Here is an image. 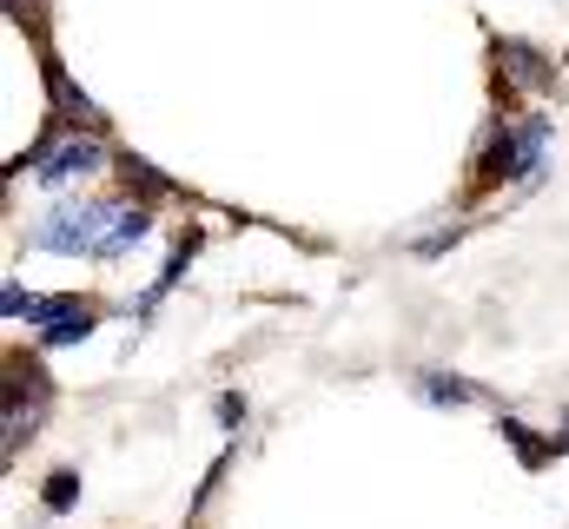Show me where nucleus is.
Segmentation results:
<instances>
[{
	"mask_svg": "<svg viewBox=\"0 0 569 529\" xmlns=\"http://www.w3.org/2000/svg\"><path fill=\"white\" fill-rule=\"evenodd\" d=\"M192 252H199V239H179V246H172V259H166V271L152 278V291L140 298V311H152V305H159V298H166V291H172V285L186 278V264H192Z\"/></svg>",
	"mask_w": 569,
	"mask_h": 529,
	"instance_id": "nucleus-9",
	"label": "nucleus"
},
{
	"mask_svg": "<svg viewBox=\"0 0 569 529\" xmlns=\"http://www.w3.org/2000/svg\"><path fill=\"white\" fill-rule=\"evenodd\" d=\"M497 60H503V73H510L523 93H550V87H557V67H550L537 47H523V40H497Z\"/></svg>",
	"mask_w": 569,
	"mask_h": 529,
	"instance_id": "nucleus-5",
	"label": "nucleus"
},
{
	"mask_svg": "<svg viewBox=\"0 0 569 529\" xmlns=\"http://www.w3.org/2000/svg\"><path fill=\"white\" fill-rule=\"evenodd\" d=\"M40 87H47V107H53V120H73V127H107V113L93 107V93L67 73V60L40 40Z\"/></svg>",
	"mask_w": 569,
	"mask_h": 529,
	"instance_id": "nucleus-4",
	"label": "nucleus"
},
{
	"mask_svg": "<svg viewBox=\"0 0 569 529\" xmlns=\"http://www.w3.org/2000/svg\"><path fill=\"white\" fill-rule=\"evenodd\" d=\"M543 152H550V120H543V113H530L523 127H497L490 146L477 152V186H483V192L503 186V179L530 186V179L543 172Z\"/></svg>",
	"mask_w": 569,
	"mask_h": 529,
	"instance_id": "nucleus-2",
	"label": "nucleus"
},
{
	"mask_svg": "<svg viewBox=\"0 0 569 529\" xmlns=\"http://www.w3.org/2000/svg\"><path fill=\"white\" fill-rule=\"evenodd\" d=\"M497 430H503V443H510V450L523 457V470H543V463L557 457V437L543 443V437H537V430H530L523 417H497Z\"/></svg>",
	"mask_w": 569,
	"mask_h": 529,
	"instance_id": "nucleus-7",
	"label": "nucleus"
},
{
	"mask_svg": "<svg viewBox=\"0 0 569 529\" xmlns=\"http://www.w3.org/2000/svg\"><path fill=\"white\" fill-rule=\"evenodd\" d=\"M120 179H127V186H140L146 199H172V192H179V186H172L152 159H140V152H120Z\"/></svg>",
	"mask_w": 569,
	"mask_h": 529,
	"instance_id": "nucleus-8",
	"label": "nucleus"
},
{
	"mask_svg": "<svg viewBox=\"0 0 569 529\" xmlns=\"http://www.w3.org/2000/svg\"><path fill=\"white\" fill-rule=\"evenodd\" d=\"M563 60H569V53H563Z\"/></svg>",
	"mask_w": 569,
	"mask_h": 529,
	"instance_id": "nucleus-13",
	"label": "nucleus"
},
{
	"mask_svg": "<svg viewBox=\"0 0 569 529\" xmlns=\"http://www.w3.org/2000/svg\"><path fill=\"white\" fill-rule=\"evenodd\" d=\"M27 166H33V179H40V186H67V179L100 172V166H107V146H100V139H80V132H67V139H53V132H47V139H33L7 172H27Z\"/></svg>",
	"mask_w": 569,
	"mask_h": 529,
	"instance_id": "nucleus-3",
	"label": "nucleus"
},
{
	"mask_svg": "<svg viewBox=\"0 0 569 529\" xmlns=\"http://www.w3.org/2000/svg\"><path fill=\"white\" fill-rule=\"evenodd\" d=\"M40 503H47L53 517H67V510L80 503V470H53V477H47V490H40Z\"/></svg>",
	"mask_w": 569,
	"mask_h": 529,
	"instance_id": "nucleus-10",
	"label": "nucleus"
},
{
	"mask_svg": "<svg viewBox=\"0 0 569 529\" xmlns=\"http://www.w3.org/2000/svg\"><path fill=\"white\" fill-rule=\"evenodd\" d=\"M219 423H226V430H239V423H246V397H219Z\"/></svg>",
	"mask_w": 569,
	"mask_h": 529,
	"instance_id": "nucleus-11",
	"label": "nucleus"
},
{
	"mask_svg": "<svg viewBox=\"0 0 569 529\" xmlns=\"http://www.w3.org/2000/svg\"><path fill=\"white\" fill-rule=\"evenodd\" d=\"M113 212H120V199H73V206H53V212L27 232V246H33V252H60V259H100V246H107V232H113Z\"/></svg>",
	"mask_w": 569,
	"mask_h": 529,
	"instance_id": "nucleus-1",
	"label": "nucleus"
},
{
	"mask_svg": "<svg viewBox=\"0 0 569 529\" xmlns=\"http://www.w3.org/2000/svg\"><path fill=\"white\" fill-rule=\"evenodd\" d=\"M557 457H569V430H563V437H557Z\"/></svg>",
	"mask_w": 569,
	"mask_h": 529,
	"instance_id": "nucleus-12",
	"label": "nucleus"
},
{
	"mask_svg": "<svg viewBox=\"0 0 569 529\" xmlns=\"http://www.w3.org/2000/svg\"><path fill=\"white\" fill-rule=\"evenodd\" d=\"M411 391L425 397V403H437V410H457V403H477V397H483L470 378H457V371H418Z\"/></svg>",
	"mask_w": 569,
	"mask_h": 529,
	"instance_id": "nucleus-6",
	"label": "nucleus"
}]
</instances>
